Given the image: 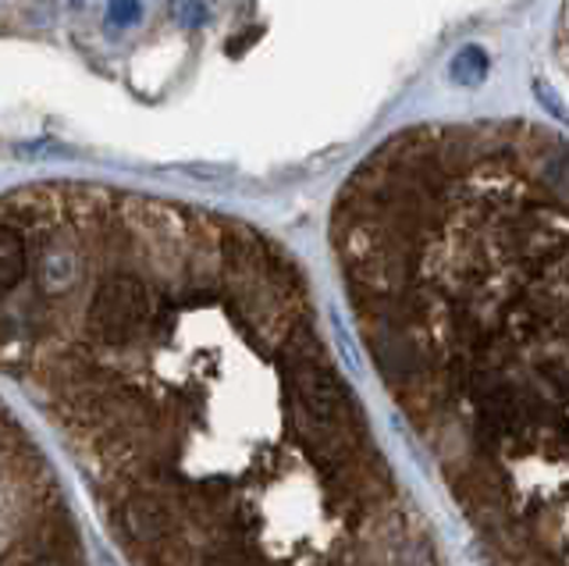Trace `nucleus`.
Masks as SVG:
<instances>
[{"mask_svg":"<svg viewBox=\"0 0 569 566\" xmlns=\"http://www.w3.org/2000/svg\"><path fill=\"white\" fill-rule=\"evenodd\" d=\"M281 364L289 370V388L296 399L292 410L302 438L320 456L342 459L356 446V431H360L346 385L335 378V370L320 357L317 342L307 331H299L292 346L281 352Z\"/></svg>","mask_w":569,"mask_h":566,"instance_id":"f257e3e1","label":"nucleus"},{"mask_svg":"<svg viewBox=\"0 0 569 566\" xmlns=\"http://www.w3.org/2000/svg\"><path fill=\"white\" fill-rule=\"evenodd\" d=\"M150 314H153V296L136 275L107 278L93 299V307H89L93 328L100 331V339L111 346L132 342L142 331V325L150 321Z\"/></svg>","mask_w":569,"mask_h":566,"instance_id":"f03ea898","label":"nucleus"},{"mask_svg":"<svg viewBox=\"0 0 569 566\" xmlns=\"http://www.w3.org/2000/svg\"><path fill=\"white\" fill-rule=\"evenodd\" d=\"M168 509L153 495H136L121 509V527L129 530L132 542H157L168 530Z\"/></svg>","mask_w":569,"mask_h":566,"instance_id":"7ed1b4c3","label":"nucleus"},{"mask_svg":"<svg viewBox=\"0 0 569 566\" xmlns=\"http://www.w3.org/2000/svg\"><path fill=\"white\" fill-rule=\"evenodd\" d=\"M26 242L18 232H11V228L0 225V292H11L18 281L26 278Z\"/></svg>","mask_w":569,"mask_h":566,"instance_id":"20e7f679","label":"nucleus"},{"mask_svg":"<svg viewBox=\"0 0 569 566\" xmlns=\"http://www.w3.org/2000/svg\"><path fill=\"white\" fill-rule=\"evenodd\" d=\"M79 275V264H76V254L68 250V246H50L43 254V264H40V281L47 292H64L71 281Z\"/></svg>","mask_w":569,"mask_h":566,"instance_id":"39448f33","label":"nucleus"},{"mask_svg":"<svg viewBox=\"0 0 569 566\" xmlns=\"http://www.w3.org/2000/svg\"><path fill=\"white\" fill-rule=\"evenodd\" d=\"M488 68H491V61H488V54L480 47H462V50H456V58H452V64H449V79L456 82V86H467V90H473V86H480L488 79Z\"/></svg>","mask_w":569,"mask_h":566,"instance_id":"423d86ee","label":"nucleus"},{"mask_svg":"<svg viewBox=\"0 0 569 566\" xmlns=\"http://www.w3.org/2000/svg\"><path fill=\"white\" fill-rule=\"evenodd\" d=\"M545 179H548V186L556 189L562 200H569V150L551 153V161L545 168Z\"/></svg>","mask_w":569,"mask_h":566,"instance_id":"0eeeda50","label":"nucleus"},{"mask_svg":"<svg viewBox=\"0 0 569 566\" xmlns=\"http://www.w3.org/2000/svg\"><path fill=\"white\" fill-rule=\"evenodd\" d=\"M139 19H142V4H139V0H111V4H107V26L129 29Z\"/></svg>","mask_w":569,"mask_h":566,"instance_id":"6e6552de","label":"nucleus"},{"mask_svg":"<svg viewBox=\"0 0 569 566\" xmlns=\"http://www.w3.org/2000/svg\"><path fill=\"white\" fill-rule=\"evenodd\" d=\"M533 97H538V103H541V108L551 115V118H559V121H569V108H566V103H562V97L556 93V90H551V86L548 82H533Z\"/></svg>","mask_w":569,"mask_h":566,"instance_id":"1a4fd4ad","label":"nucleus"},{"mask_svg":"<svg viewBox=\"0 0 569 566\" xmlns=\"http://www.w3.org/2000/svg\"><path fill=\"white\" fill-rule=\"evenodd\" d=\"M178 19H182V26H203L207 22V8L200 4V0H186V4L178 8Z\"/></svg>","mask_w":569,"mask_h":566,"instance_id":"9d476101","label":"nucleus"}]
</instances>
